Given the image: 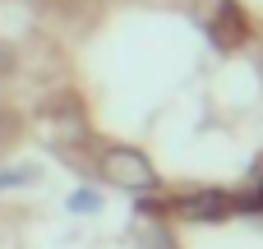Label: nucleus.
I'll return each mask as SVG.
<instances>
[{"label": "nucleus", "mask_w": 263, "mask_h": 249, "mask_svg": "<svg viewBox=\"0 0 263 249\" xmlns=\"http://www.w3.org/2000/svg\"><path fill=\"white\" fill-rule=\"evenodd\" d=\"M106 180H116L120 189H134V194L157 189V171H153L148 157L134 152V148H116V152H106Z\"/></svg>", "instance_id": "f257e3e1"}, {"label": "nucleus", "mask_w": 263, "mask_h": 249, "mask_svg": "<svg viewBox=\"0 0 263 249\" xmlns=\"http://www.w3.org/2000/svg\"><path fill=\"white\" fill-rule=\"evenodd\" d=\"M180 208H185V217H222V213H227V203H222L217 194H208V199H185Z\"/></svg>", "instance_id": "f03ea898"}, {"label": "nucleus", "mask_w": 263, "mask_h": 249, "mask_svg": "<svg viewBox=\"0 0 263 249\" xmlns=\"http://www.w3.org/2000/svg\"><path fill=\"white\" fill-rule=\"evenodd\" d=\"M97 208H102V199L92 189H74L69 194V213H97Z\"/></svg>", "instance_id": "7ed1b4c3"}, {"label": "nucleus", "mask_w": 263, "mask_h": 249, "mask_svg": "<svg viewBox=\"0 0 263 249\" xmlns=\"http://www.w3.org/2000/svg\"><path fill=\"white\" fill-rule=\"evenodd\" d=\"M23 180H32V171H0V189L5 185H23Z\"/></svg>", "instance_id": "20e7f679"}, {"label": "nucleus", "mask_w": 263, "mask_h": 249, "mask_svg": "<svg viewBox=\"0 0 263 249\" xmlns=\"http://www.w3.org/2000/svg\"><path fill=\"white\" fill-rule=\"evenodd\" d=\"M143 249H166V236H162V231H157V236H148V240H143Z\"/></svg>", "instance_id": "39448f33"}]
</instances>
